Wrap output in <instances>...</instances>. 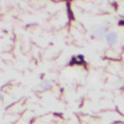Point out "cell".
<instances>
[{
  "label": "cell",
  "mask_w": 124,
  "mask_h": 124,
  "mask_svg": "<svg viewBox=\"0 0 124 124\" xmlns=\"http://www.w3.org/2000/svg\"><path fill=\"white\" fill-rule=\"evenodd\" d=\"M107 34H108V29L104 25L97 26L94 30H93V36L97 37V39H106Z\"/></svg>",
  "instance_id": "cell-1"
},
{
  "label": "cell",
  "mask_w": 124,
  "mask_h": 124,
  "mask_svg": "<svg viewBox=\"0 0 124 124\" xmlns=\"http://www.w3.org/2000/svg\"><path fill=\"white\" fill-rule=\"evenodd\" d=\"M106 41L109 46H114L118 42V34L116 31H108V34L106 36Z\"/></svg>",
  "instance_id": "cell-2"
},
{
  "label": "cell",
  "mask_w": 124,
  "mask_h": 124,
  "mask_svg": "<svg viewBox=\"0 0 124 124\" xmlns=\"http://www.w3.org/2000/svg\"><path fill=\"white\" fill-rule=\"evenodd\" d=\"M83 56L82 55H78V56H75L73 58H72V61H71V65H75V63H82L83 62Z\"/></svg>",
  "instance_id": "cell-3"
},
{
  "label": "cell",
  "mask_w": 124,
  "mask_h": 124,
  "mask_svg": "<svg viewBox=\"0 0 124 124\" xmlns=\"http://www.w3.org/2000/svg\"><path fill=\"white\" fill-rule=\"evenodd\" d=\"M51 86H52V83H51L50 81L44 79L42 82H41V88L42 89H48V88H51Z\"/></svg>",
  "instance_id": "cell-4"
},
{
  "label": "cell",
  "mask_w": 124,
  "mask_h": 124,
  "mask_svg": "<svg viewBox=\"0 0 124 124\" xmlns=\"http://www.w3.org/2000/svg\"><path fill=\"white\" fill-rule=\"evenodd\" d=\"M3 99V94H1V93H0V101H1Z\"/></svg>",
  "instance_id": "cell-5"
}]
</instances>
